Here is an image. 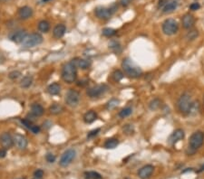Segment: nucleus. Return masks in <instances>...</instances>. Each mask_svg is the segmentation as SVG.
Listing matches in <instances>:
<instances>
[{"instance_id": "obj_1", "label": "nucleus", "mask_w": 204, "mask_h": 179, "mask_svg": "<svg viewBox=\"0 0 204 179\" xmlns=\"http://www.w3.org/2000/svg\"><path fill=\"white\" fill-rule=\"evenodd\" d=\"M122 67L126 75L132 78H138L143 75V70L131 59H124L122 62Z\"/></svg>"}, {"instance_id": "obj_2", "label": "nucleus", "mask_w": 204, "mask_h": 179, "mask_svg": "<svg viewBox=\"0 0 204 179\" xmlns=\"http://www.w3.org/2000/svg\"><path fill=\"white\" fill-rule=\"evenodd\" d=\"M77 77L76 68L73 66L72 62L64 63L62 69V78L67 83H73L75 82Z\"/></svg>"}, {"instance_id": "obj_3", "label": "nucleus", "mask_w": 204, "mask_h": 179, "mask_svg": "<svg viewBox=\"0 0 204 179\" xmlns=\"http://www.w3.org/2000/svg\"><path fill=\"white\" fill-rule=\"evenodd\" d=\"M179 24L175 19L168 18L162 24V32L166 36H173L178 32Z\"/></svg>"}, {"instance_id": "obj_4", "label": "nucleus", "mask_w": 204, "mask_h": 179, "mask_svg": "<svg viewBox=\"0 0 204 179\" xmlns=\"http://www.w3.org/2000/svg\"><path fill=\"white\" fill-rule=\"evenodd\" d=\"M42 43H43V36L40 34L33 33V34L26 36V37L24 38V40L22 43V45L24 47L31 48L36 46V45H38Z\"/></svg>"}, {"instance_id": "obj_5", "label": "nucleus", "mask_w": 204, "mask_h": 179, "mask_svg": "<svg viewBox=\"0 0 204 179\" xmlns=\"http://www.w3.org/2000/svg\"><path fill=\"white\" fill-rule=\"evenodd\" d=\"M192 101L191 100V96L188 93H184L180 96L179 100H178V108L180 109V111L183 114H187L189 113L190 108L192 105Z\"/></svg>"}, {"instance_id": "obj_6", "label": "nucleus", "mask_w": 204, "mask_h": 179, "mask_svg": "<svg viewBox=\"0 0 204 179\" xmlns=\"http://www.w3.org/2000/svg\"><path fill=\"white\" fill-rule=\"evenodd\" d=\"M204 141V134L202 131L194 132L191 136L190 140H189V145L192 149H198L200 148Z\"/></svg>"}, {"instance_id": "obj_7", "label": "nucleus", "mask_w": 204, "mask_h": 179, "mask_svg": "<svg viewBox=\"0 0 204 179\" xmlns=\"http://www.w3.org/2000/svg\"><path fill=\"white\" fill-rule=\"evenodd\" d=\"M65 101L68 106L73 108L76 107L80 101V93L75 90H69L65 96Z\"/></svg>"}, {"instance_id": "obj_8", "label": "nucleus", "mask_w": 204, "mask_h": 179, "mask_svg": "<svg viewBox=\"0 0 204 179\" xmlns=\"http://www.w3.org/2000/svg\"><path fill=\"white\" fill-rule=\"evenodd\" d=\"M75 156H76L75 150H73L72 148L67 149V150L62 155V156H61L60 161H59V165L63 167H68V166L72 163L73 161V159L75 158Z\"/></svg>"}, {"instance_id": "obj_9", "label": "nucleus", "mask_w": 204, "mask_h": 179, "mask_svg": "<svg viewBox=\"0 0 204 179\" xmlns=\"http://www.w3.org/2000/svg\"><path fill=\"white\" fill-rule=\"evenodd\" d=\"M108 90V86L105 84H99L87 90V95L91 98H98L104 94Z\"/></svg>"}, {"instance_id": "obj_10", "label": "nucleus", "mask_w": 204, "mask_h": 179, "mask_svg": "<svg viewBox=\"0 0 204 179\" xmlns=\"http://www.w3.org/2000/svg\"><path fill=\"white\" fill-rule=\"evenodd\" d=\"M0 143L5 149H9L15 144L14 143V138H12V136L9 133L5 132L0 136Z\"/></svg>"}, {"instance_id": "obj_11", "label": "nucleus", "mask_w": 204, "mask_h": 179, "mask_svg": "<svg viewBox=\"0 0 204 179\" xmlns=\"http://www.w3.org/2000/svg\"><path fill=\"white\" fill-rule=\"evenodd\" d=\"M113 12H114V10H113L112 8H106V7L100 6V7H97L95 9V15L100 19L106 20V19H109L112 16Z\"/></svg>"}, {"instance_id": "obj_12", "label": "nucleus", "mask_w": 204, "mask_h": 179, "mask_svg": "<svg viewBox=\"0 0 204 179\" xmlns=\"http://www.w3.org/2000/svg\"><path fill=\"white\" fill-rule=\"evenodd\" d=\"M73 64L75 68H80L82 70H86L91 66V61L82 58H74L72 60Z\"/></svg>"}, {"instance_id": "obj_13", "label": "nucleus", "mask_w": 204, "mask_h": 179, "mask_svg": "<svg viewBox=\"0 0 204 179\" xmlns=\"http://www.w3.org/2000/svg\"><path fill=\"white\" fill-rule=\"evenodd\" d=\"M14 143L16 144V146L19 148V149H25L26 147H27V139L26 138L21 135V134H18L16 133L15 136H14Z\"/></svg>"}, {"instance_id": "obj_14", "label": "nucleus", "mask_w": 204, "mask_h": 179, "mask_svg": "<svg viewBox=\"0 0 204 179\" xmlns=\"http://www.w3.org/2000/svg\"><path fill=\"white\" fill-rule=\"evenodd\" d=\"M153 170H154V167L152 165H146L143 167L138 172V176L141 179H147L149 178L152 174L153 173Z\"/></svg>"}, {"instance_id": "obj_15", "label": "nucleus", "mask_w": 204, "mask_h": 179, "mask_svg": "<svg viewBox=\"0 0 204 179\" xmlns=\"http://www.w3.org/2000/svg\"><path fill=\"white\" fill-rule=\"evenodd\" d=\"M26 32L23 31V30H20V31H16V32H14L12 33L10 36H9V39L16 43V44H21L23 43V41L24 40V38L26 37Z\"/></svg>"}, {"instance_id": "obj_16", "label": "nucleus", "mask_w": 204, "mask_h": 179, "mask_svg": "<svg viewBox=\"0 0 204 179\" xmlns=\"http://www.w3.org/2000/svg\"><path fill=\"white\" fill-rule=\"evenodd\" d=\"M185 137V133L181 130V129H178L175 131H173V133L171 135V137L169 138V142L171 144H175L177 143L178 141H180L181 139H183Z\"/></svg>"}, {"instance_id": "obj_17", "label": "nucleus", "mask_w": 204, "mask_h": 179, "mask_svg": "<svg viewBox=\"0 0 204 179\" xmlns=\"http://www.w3.org/2000/svg\"><path fill=\"white\" fill-rule=\"evenodd\" d=\"M181 22H182V25L185 29H191L195 24V18L193 17L192 15L186 14L183 15Z\"/></svg>"}, {"instance_id": "obj_18", "label": "nucleus", "mask_w": 204, "mask_h": 179, "mask_svg": "<svg viewBox=\"0 0 204 179\" xmlns=\"http://www.w3.org/2000/svg\"><path fill=\"white\" fill-rule=\"evenodd\" d=\"M18 15L21 19H28L33 15V10L29 6H23L18 10Z\"/></svg>"}, {"instance_id": "obj_19", "label": "nucleus", "mask_w": 204, "mask_h": 179, "mask_svg": "<svg viewBox=\"0 0 204 179\" xmlns=\"http://www.w3.org/2000/svg\"><path fill=\"white\" fill-rule=\"evenodd\" d=\"M65 31H66V27L65 25L63 24H57L55 28H54V31H53V35L55 38L59 39L61 37H63L64 35L65 34Z\"/></svg>"}, {"instance_id": "obj_20", "label": "nucleus", "mask_w": 204, "mask_h": 179, "mask_svg": "<svg viewBox=\"0 0 204 179\" xmlns=\"http://www.w3.org/2000/svg\"><path fill=\"white\" fill-rule=\"evenodd\" d=\"M31 112L34 116L36 117H40L44 114L45 112V109L42 105L38 104V103H34L32 106H31Z\"/></svg>"}, {"instance_id": "obj_21", "label": "nucleus", "mask_w": 204, "mask_h": 179, "mask_svg": "<svg viewBox=\"0 0 204 179\" xmlns=\"http://www.w3.org/2000/svg\"><path fill=\"white\" fill-rule=\"evenodd\" d=\"M47 92L50 95H57V94H59L61 92L60 84L57 83L50 84L47 87Z\"/></svg>"}, {"instance_id": "obj_22", "label": "nucleus", "mask_w": 204, "mask_h": 179, "mask_svg": "<svg viewBox=\"0 0 204 179\" xmlns=\"http://www.w3.org/2000/svg\"><path fill=\"white\" fill-rule=\"evenodd\" d=\"M178 7V2L177 1H171L168 2L163 7H162V12L163 13H171L174 10H176Z\"/></svg>"}, {"instance_id": "obj_23", "label": "nucleus", "mask_w": 204, "mask_h": 179, "mask_svg": "<svg viewBox=\"0 0 204 179\" xmlns=\"http://www.w3.org/2000/svg\"><path fill=\"white\" fill-rule=\"evenodd\" d=\"M97 119V114L94 110H90V111H87L84 116V120L85 123H93L95 119Z\"/></svg>"}, {"instance_id": "obj_24", "label": "nucleus", "mask_w": 204, "mask_h": 179, "mask_svg": "<svg viewBox=\"0 0 204 179\" xmlns=\"http://www.w3.org/2000/svg\"><path fill=\"white\" fill-rule=\"evenodd\" d=\"M32 83H33V77L31 75H26V76L23 77V79L21 80L20 86L22 88L27 89V88H29L32 85Z\"/></svg>"}, {"instance_id": "obj_25", "label": "nucleus", "mask_w": 204, "mask_h": 179, "mask_svg": "<svg viewBox=\"0 0 204 179\" xmlns=\"http://www.w3.org/2000/svg\"><path fill=\"white\" fill-rule=\"evenodd\" d=\"M119 144V141L116 139H109L104 143V147L107 149H113L115 148Z\"/></svg>"}, {"instance_id": "obj_26", "label": "nucleus", "mask_w": 204, "mask_h": 179, "mask_svg": "<svg viewBox=\"0 0 204 179\" xmlns=\"http://www.w3.org/2000/svg\"><path fill=\"white\" fill-rule=\"evenodd\" d=\"M38 29L42 33H47L49 29H50V24L47 20H42L38 24Z\"/></svg>"}, {"instance_id": "obj_27", "label": "nucleus", "mask_w": 204, "mask_h": 179, "mask_svg": "<svg viewBox=\"0 0 204 179\" xmlns=\"http://www.w3.org/2000/svg\"><path fill=\"white\" fill-rule=\"evenodd\" d=\"M49 110H50V112H51L52 114L57 115V114H59V113H61V112L64 110V108H63L62 105L58 104V103H55V104H53V105L50 107Z\"/></svg>"}, {"instance_id": "obj_28", "label": "nucleus", "mask_w": 204, "mask_h": 179, "mask_svg": "<svg viewBox=\"0 0 204 179\" xmlns=\"http://www.w3.org/2000/svg\"><path fill=\"white\" fill-rule=\"evenodd\" d=\"M199 109H200V103H199V101H197V100L192 101V105H191V108H190V110H189V113H188V114H190V115H195V114L198 113Z\"/></svg>"}, {"instance_id": "obj_29", "label": "nucleus", "mask_w": 204, "mask_h": 179, "mask_svg": "<svg viewBox=\"0 0 204 179\" xmlns=\"http://www.w3.org/2000/svg\"><path fill=\"white\" fill-rule=\"evenodd\" d=\"M109 48L112 49L114 53H119L122 52V46H121L120 44L118 42H116V41H112L109 44Z\"/></svg>"}, {"instance_id": "obj_30", "label": "nucleus", "mask_w": 204, "mask_h": 179, "mask_svg": "<svg viewBox=\"0 0 204 179\" xmlns=\"http://www.w3.org/2000/svg\"><path fill=\"white\" fill-rule=\"evenodd\" d=\"M84 176L86 179H101L102 178V176L97 173L95 171H89V172H85L84 173Z\"/></svg>"}, {"instance_id": "obj_31", "label": "nucleus", "mask_w": 204, "mask_h": 179, "mask_svg": "<svg viewBox=\"0 0 204 179\" xmlns=\"http://www.w3.org/2000/svg\"><path fill=\"white\" fill-rule=\"evenodd\" d=\"M161 106V100H159V99H153L151 102H150V104H149V108H150V109H152V110H156L158 109Z\"/></svg>"}, {"instance_id": "obj_32", "label": "nucleus", "mask_w": 204, "mask_h": 179, "mask_svg": "<svg viewBox=\"0 0 204 179\" xmlns=\"http://www.w3.org/2000/svg\"><path fill=\"white\" fill-rule=\"evenodd\" d=\"M132 109L130 107H127L125 108V109H122V110H121L120 112H119V116H120V118H126V117H128V116H130L131 114H132Z\"/></svg>"}, {"instance_id": "obj_33", "label": "nucleus", "mask_w": 204, "mask_h": 179, "mask_svg": "<svg viewBox=\"0 0 204 179\" xmlns=\"http://www.w3.org/2000/svg\"><path fill=\"white\" fill-rule=\"evenodd\" d=\"M103 35L104 36H106V37H112V36L116 35V30L113 29V28H110V27L104 28L103 30Z\"/></svg>"}, {"instance_id": "obj_34", "label": "nucleus", "mask_w": 204, "mask_h": 179, "mask_svg": "<svg viewBox=\"0 0 204 179\" xmlns=\"http://www.w3.org/2000/svg\"><path fill=\"white\" fill-rule=\"evenodd\" d=\"M118 104H119V100H117V99H112V100H110L108 102H107L106 108H107V109H113L117 107Z\"/></svg>"}, {"instance_id": "obj_35", "label": "nucleus", "mask_w": 204, "mask_h": 179, "mask_svg": "<svg viewBox=\"0 0 204 179\" xmlns=\"http://www.w3.org/2000/svg\"><path fill=\"white\" fill-rule=\"evenodd\" d=\"M113 77L114 81L120 82L121 80L123 78V73L121 72L120 70H116V71H114L113 73Z\"/></svg>"}, {"instance_id": "obj_36", "label": "nucleus", "mask_w": 204, "mask_h": 179, "mask_svg": "<svg viewBox=\"0 0 204 179\" xmlns=\"http://www.w3.org/2000/svg\"><path fill=\"white\" fill-rule=\"evenodd\" d=\"M199 36V33H198V31H196V30H193V31H191V32H189L188 34H187V36H186V38L189 40V41H192V40H194V39H196L197 37Z\"/></svg>"}, {"instance_id": "obj_37", "label": "nucleus", "mask_w": 204, "mask_h": 179, "mask_svg": "<svg viewBox=\"0 0 204 179\" xmlns=\"http://www.w3.org/2000/svg\"><path fill=\"white\" fill-rule=\"evenodd\" d=\"M21 75V72H18V71H13L9 73L8 77L11 79V80H16L17 78H19Z\"/></svg>"}, {"instance_id": "obj_38", "label": "nucleus", "mask_w": 204, "mask_h": 179, "mask_svg": "<svg viewBox=\"0 0 204 179\" xmlns=\"http://www.w3.org/2000/svg\"><path fill=\"white\" fill-rule=\"evenodd\" d=\"M21 122H22V124L24 125L25 128H27V129H31L32 128V126H33V124H32V121L31 120H29V119H24L21 120Z\"/></svg>"}, {"instance_id": "obj_39", "label": "nucleus", "mask_w": 204, "mask_h": 179, "mask_svg": "<svg viewBox=\"0 0 204 179\" xmlns=\"http://www.w3.org/2000/svg\"><path fill=\"white\" fill-rule=\"evenodd\" d=\"M123 131L125 132L126 134H132L133 133V127H132V125H129V124L125 125L123 127Z\"/></svg>"}, {"instance_id": "obj_40", "label": "nucleus", "mask_w": 204, "mask_h": 179, "mask_svg": "<svg viewBox=\"0 0 204 179\" xmlns=\"http://www.w3.org/2000/svg\"><path fill=\"white\" fill-rule=\"evenodd\" d=\"M100 129H96V130H92V131H90L88 133V135H87V138L88 139H92V138H94V137H95L98 135V133L100 132Z\"/></svg>"}, {"instance_id": "obj_41", "label": "nucleus", "mask_w": 204, "mask_h": 179, "mask_svg": "<svg viewBox=\"0 0 204 179\" xmlns=\"http://www.w3.org/2000/svg\"><path fill=\"white\" fill-rule=\"evenodd\" d=\"M46 159L49 163H54L55 161V156L53 154H51V153H47V156H46Z\"/></svg>"}, {"instance_id": "obj_42", "label": "nucleus", "mask_w": 204, "mask_h": 179, "mask_svg": "<svg viewBox=\"0 0 204 179\" xmlns=\"http://www.w3.org/2000/svg\"><path fill=\"white\" fill-rule=\"evenodd\" d=\"M34 176L36 177H39V178H43V177H44V171L42 170V169H37L35 171V173H34Z\"/></svg>"}, {"instance_id": "obj_43", "label": "nucleus", "mask_w": 204, "mask_h": 179, "mask_svg": "<svg viewBox=\"0 0 204 179\" xmlns=\"http://www.w3.org/2000/svg\"><path fill=\"white\" fill-rule=\"evenodd\" d=\"M200 8H201V5L199 3H192V5L190 6V9L192 11H196Z\"/></svg>"}, {"instance_id": "obj_44", "label": "nucleus", "mask_w": 204, "mask_h": 179, "mask_svg": "<svg viewBox=\"0 0 204 179\" xmlns=\"http://www.w3.org/2000/svg\"><path fill=\"white\" fill-rule=\"evenodd\" d=\"M30 130L33 132V133H35V134H38L41 130H40V127H38V126H36V125H33L32 128L30 129Z\"/></svg>"}, {"instance_id": "obj_45", "label": "nucleus", "mask_w": 204, "mask_h": 179, "mask_svg": "<svg viewBox=\"0 0 204 179\" xmlns=\"http://www.w3.org/2000/svg\"><path fill=\"white\" fill-rule=\"evenodd\" d=\"M132 1V0H120V3L122 6H127L131 4Z\"/></svg>"}, {"instance_id": "obj_46", "label": "nucleus", "mask_w": 204, "mask_h": 179, "mask_svg": "<svg viewBox=\"0 0 204 179\" xmlns=\"http://www.w3.org/2000/svg\"><path fill=\"white\" fill-rule=\"evenodd\" d=\"M7 156V149L0 148V158H4Z\"/></svg>"}, {"instance_id": "obj_47", "label": "nucleus", "mask_w": 204, "mask_h": 179, "mask_svg": "<svg viewBox=\"0 0 204 179\" xmlns=\"http://www.w3.org/2000/svg\"><path fill=\"white\" fill-rule=\"evenodd\" d=\"M167 3H168L167 0H160V1H159V6H160V7H161V6H164Z\"/></svg>"}, {"instance_id": "obj_48", "label": "nucleus", "mask_w": 204, "mask_h": 179, "mask_svg": "<svg viewBox=\"0 0 204 179\" xmlns=\"http://www.w3.org/2000/svg\"><path fill=\"white\" fill-rule=\"evenodd\" d=\"M5 61H6V57L4 56V54H3V53H0V63H3Z\"/></svg>"}, {"instance_id": "obj_49", "label": "nucleus", "mask_w": 204, "mask_h": 179, "mask_svg": "<svg viewBox=\"0 0 204 179\" xmlns=\"http://www.w3.org/2000/svg\"><path fill=\"white\" fill-rule=\"evenodd\" d=\"M204 170V165H202V167H201V170L200 171H203Z\"/></svg>"}, {"instance_id": "obj_50", "label": "nucleus", "mask_w": 204, "mask_h": 179, "mask_svg": "<svg viewBox=\"0 0 204 179\" xmlns=\"http://www.w3.org/2000/svg\"><path fill=\"white\" fill-rule=\"evenodd\" d=\"M7 1H9V0H0V2H7Z\"/></svg>"}, {"instance_id": "obj_51", "label": "nucleus", "mask_w": 204, "mask_h": 179, "mask_svg": "<svg viewBox=\"0 0 204 179\" xmlns=\"http://www.w3.org/2000/svg\"><path fill=\"white\" fill-rule=\"evenodd\" d=\"M47 1H50V0H42V2H45V3L47 2Z\"/></svg>"}, {"instance_id": "obj_52", "label": "nucleus", "mask_w": 204, "mask_h": 179, "mask_svg": "<svg viewBox=\"0 0 204 179\" xmlns=\"http://www.w3.org/2000/svg\"><path fill=\"white\" fill-rule=\"evenodd\" d=\"M33 179H43V178H39V177H35Z\"/></svg>"}, {"instance_id": "obj_53", "label": "nucleus", "mask_w": 204, "mask_h": 179, "mask_svg": "<svg viewBox=\"0 0 204 179\" xmlns=\"http://www.w3.org/2000/svg\"><path fill=\"white\" fill-rule=\"evenodd\" d=\"M18 179H25V177H22V178H18Z\"/></svg>"}]
</instances>
